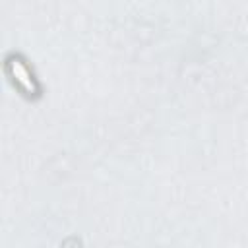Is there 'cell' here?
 Here are the masks:
<instances>
[{
  "mask_svg": "<svg viewBox=\"0 0 248 248\" xmlns=\"http://www.w3.org/2000/svg\"><path fill=\"white\" fill-rule=\"evenodd\" d=\"M10 68H12L14 76H16V79H17V81L27 89V91H35V83H33V79L29 78L27 70L21 66V62H19V60H10Z\"/></svg>",
  "mask_w": 248,
  "mask_h": 248,
  "instance_id": "6da1fadb",
  "label": "cell"
}]
</instances>
